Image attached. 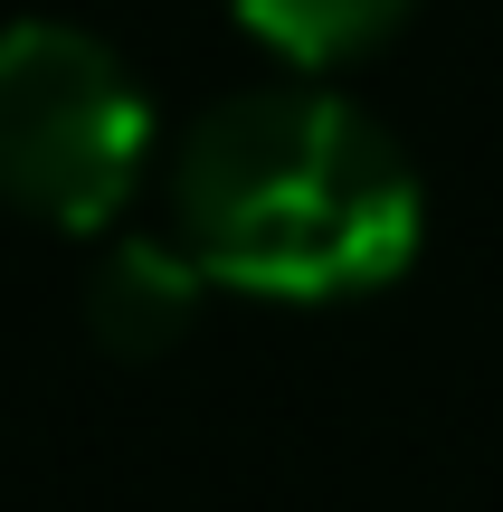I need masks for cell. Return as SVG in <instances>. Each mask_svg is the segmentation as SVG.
Returning a JSON list of instances; mask_svg holds the SVG:
<instances>
[{
	"mask_svg": "<svg viewBox=\"0 0 503 512\" xmlns=\"http://www.w3.org/2000/svg\"><path fill=\"white\" fill-rule=\"evenodd\" d=\"M181 247L219 285L276 304H342L418 256V171L361 105L314 86L228 95L171 162Z\"/></svg>",
	"mask_w": 503,
	"mask_h": 512,
	"instance_id": "6da1fadb",
	"label": "cell"
},
{
	"mask_svg": "<svg viewBox=\"0 0 503 512\" xmlns=\"http://www.w3.org/2000/svg\"><path fill=\"white\" fill-rule=\"evenodd\" d=\"M152 162V105L105 38L67 19L0 29V200L48 228H105Z\"/></svg>",
	"mask_w": 503,
	"mask_h": 512,
	"instance_id": "7a4b0ae2",
	"label": "cell"
},
{
	"mask_svg": "<svg viewBox=\"0 0 503 512\" xmlns=\"http://www.w3.org/2000/svg\"><path fill=\"white\" fill-rule=\"evenodd\" d=\"M200 285L209 266L190 247H152V238H124L95 256L86 275V323L105 351H124V361H152V351H171L190 332V313H200Z\"/></svg>",
	"mask_w": 503,
	"mask_h": 512,
	"instance_id": "3957f363",
	"label": "cell"
},
{
	"mask_svg": "<svg viewBox=\"0 0 503 512\" xmlns=\"http://www.w3.org/2000/svg\"><path fill=\"white\" fill-rule=\"evenodd\" d=\"M247 38H266L295 67H342V57L380 48L409 19V0H228Z\"/></svg>",
	"mask_w": 503,
	"mask_h": 512,
	"instance_id": "277c9868",
	"label": "cell"
}]
</instances>
